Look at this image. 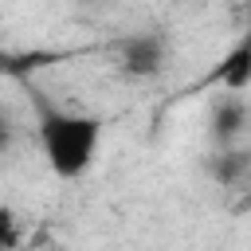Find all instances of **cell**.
<instances>
[{
	"label": "cell",
	"mask_w": 251,
	"mask_h": 251,
	"mask_svg": "<svg viewBox=\"0 0 251 251\" xmlns=\"http://www.w3.org/2000/svg\"><path fill=\"white\" fill-rule=\"evenodd\" d=\"M212 82H224L227 90H243V86H251V35L212 71Z\"/></svg>",
	"instance_id": "3957f363"
},
{
	"label": "cell",
	"mask_w": 251,
	"mask_h": 251,
	"mask_svg": "<svg viewBox=\"0 0 251 251\" xmlns=\"http://www.w3.org/2000/svg\"><path fill=\"white\" fill-rule=\"evenodd\" d=\"M161 59H165V47L157 35H129L122 43V67L129 75H157Z\"/></svg>",
	"instance_id": "7a4b0ae2"
},
{
	"label": "cell",
	"mask_w": 251,
	"mask_h": 251,
	"mask_svg": "<svg viewBox=\"0 0 251 251\" xmlns=\"http://www.w3.org/2000/svg\"><path fill=\"white\" fill-rule=\"evenodd\" d=\"M239 118H243V110H239L235 102H227V106L216 114V129H220V133H235V129H239V126H235Z\"/></svg>",
	"instance_id": "277c9868"
},
{
	"label": "cell",
	"mask_w": 251,
	"mask_h": 251,
	"mask_svg": "<svg viewBox=\"0 0 251 251\" xmlns=\"http://www.w3.org/2000/svg\"><path fill=\"white\" fill-rule=\"evenodd\" d=\"M98 141H102V122L98 118L71 114V110H51V106L39 110V145H43V157H47L55 176H63V180L82 176L90 169L94 153H98Z\"/></svg>",
	"instance_id": "6da1fadb"
}]
</instances>
